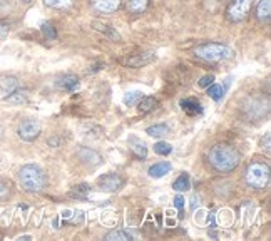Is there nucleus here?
<instances>
[{"label":"nucleus","instance_id":"4468645a","mask_svg":"<svg viewBox=\"0 0 271 241\" xmlns=\"http://www.w3.org/2000/svg\"><path fill=\"white\" fill-rule=\"evenodd\" d=\"M17 79L15 77H4L0 79V95H4V97H7L14 92L15 89H17Z\"/></svg>","mask_w":271,"mask_h":241},{"label":"nucleus","instance_id":"c85d7f7f","mask_svg":"<svg viewBox=\"0 0 271 241\" xmlns=\"http://www.w3.org/2000/svg\"><path fill=\"white\" fill-rule=\"evenodd\" d=\"M214 82V75H204L203 79L199 80V87H208V85H211Z\"/></svg>","mask_w":271,"mask_h":241},{"label":"nucleus","instance_id":"423d86ee","mask_svg":"<svg viewBox=\"0 0 271 241\" xmlns=\"http://www.w3.org/2000/svg\"><path fill=\"white\" fill-rule=\"evenodd\" d=\"M40 129H42V126L37 119H25L20 123L19 126V138L22 141H27V143H32L39 138L40 134Z\"/></svg>","mask_w":271,"mask_h":241},{"label":"nucleus","instance_id":"20e7f679","mask_svg":"<svg viewBox=\"0 0 271 241\" xmlns=\"http://www.w3.org/2000/svg\"><path fill=\"white\" fill-rule=\"evenodd\" d=\"M196 57H199L201 60H206V62H221V60H226L233 55V50L229 47H226L223 44H203L199 47L194 49Z\"/></svg>","mask_w":271,"mask_h":241},{"label":"nucleus","instance_id":"aec40b11","mask_svg":"<svg viewBox=\"0 0 271 241\" xmlns=\"http://www.w3.org/2000/svg\"><path fill=\"white\" fill-rule=\"evenodd\" d=\"M59 85L64 90H67V92H74V90L79 87V79L75 77V75H65V77L60 80Z\"/></svg>","mask_w":271,"mask_h":241},{"label":"nucleus","instance_id":"7ed1b4c3","mask_svg":"<svg viewBox=\"0 0 271 241\" xmlns=\"http://www.w3.org/2000/svg\"><path fill=\"white\" fill-rule=\"evenodd\" d=\"M244 181L253 189H264L269 183V166L266 163H251L244 171Z\"/></svg>","mask_w":271,"mask_h":241},{"label":"nucleus","instance_id":"ddd939ff","mask_svg":"<svg viewBox=\"0 0 271 241\" xmlns=\"http://www.w3.org/2000/svg\"><path fill=\"white\" fill-rule=\"evenodd\" d=\"M256 17L261 22H269L271 17V0H259L258 7H256Z\"/></svg>","mask_w":271,"mask_h":241},{"label":"nucleus","instance_id":"39448f33","mask_svg":"<svg viewBox=\"0 0 271 241\" xmlns=\"http://www.w3.org/2000/svg\"><path fill=\"white\" fill-rule=\"evenodd\" d=\"M251 10V0H233L226 9V17L229 22H241L248 17Z\"/></svg>","mask_w":271,"mask_h":241},{"label":"nucleus","instance_id":"dca6fc26","mask_svg":"<svg viewBox=\"0 0 271 241\" xmlns=\"http://www.w3.org/2000/svg\"><path fill=\"white\" fill-rule=\"evenodd\" d=\"M171 171V164L166 163V161H163V163H158L154 166H151L149 168V176L151 178H163V176H166Z\"/></svg>","mask_w":271,"mask_h":241},{"label":"nucleus","instance_id":"a878e982","mask_svg":"<svg viewBox=\"0 0 271 241\" xmlns=\"http://www.w3.org/2000/svg\"><path fill=\"white\" fill-rule=\"evenodd\" d=\"M143 97L144 95H143V92H139V90H136V92H129V94L124 95V104L125 105H136Z\"/></svg>","mask_w":271,"mask_h":241},{"label":"nucleus","instance_id":"9b49d317","mask_svg":"<svg viewBox=\"0 0 271 241\" xmlns=\"http://www.w3.org/2000/svg\"><path fill=\"white\" fill-rule=\"evenodd\" d=\"M179 105L183 107L184 112H188L189 115H196V114H201L203 112V105L198 99L194 97H189V99H183L179 102Z\"/></svg>","mask_w":271,"mask_h":241},{"label":"nucleus","instance_id":"2eb2a0df","mask_svg":"<svg viewBox=\"0 0 271 241\" xmlns=\"http://www.w3.org/2000/svg\"><path fill=\"white\" fill-rule=\"evenodd\" d=\"M136 105H138L139 112L148 114V112H151V110L158 109L159 102H158V99H154V97H143Z\"/></svg>","mask_w":271,"mask_h":241},{"label":"nucleus","instance_id":"f03ea898","mask_svg":"<svg viewBox=\"0 0 271 241\" xmlns=\"http://www.w3.org/2000/svg\"><path fill=\"white\" fill-rule=\"evenodd\" d=\"M19 183L27 193H40L47 186V176L39 166L25 164L19 171Z\"/></svg>","mask_w":271,"mask_h":241},{"label":"nucleus","instance_id":"7c9ffc66","mask_svg":"<svg viewBox=\"0 0 271 241\" xmlns=\"http://www.w3.org/2000/svg\"><path fill=\"white\" fill-rule=\"evenodd\" d=\"M174 206H176V209H179V211L184 209V198L181 194H178L174 198Z\"/></svg>","mask_w":271,"mask_h":241},{"label":"nucleus","instance_id":"473e14b6","mask_svg":"<svg viewBox=\"0 0 271 241\" xmlns=\"http://www.w3.org/2000/svg\"><path fill=\"white\" fill-rule=\"evenodd\" d=\"M196 206H199V198H198V196H194V198H193V209L196 208Z\"/></svg>","mask_w":271,"mask_h":241},{"label":"nucleus","instance_id":"0eeeda50","mask_svg":"<svg viewBox=\"0 0 271 241\" xmlns=\"http://www.w3.org/2000/svg\"><path fill=\"white\" fill-rule=\"evenodd\" d=\"M122 184H124L122 178L115 173H109V174L102 176V178H99L100 189L107 191V193H115V191H119L122 188Z\"/></svg>","mask_w":271,"mask_h":241},{"label":"nucleus","instance_id":"1a4fd4ad","mask_svg":"<svg viewBox=\"0 0 271 241\" xmlns=\"http://www.w3.org/2000/svg\"><path fill=\"white\" fill-rule=\"evenodd\" d=\"M79 159L82 161L84 164H89V166H97L102 163V158H100V154L97 153V151L90 149V148H82L77 153Z\"/></svg>","mask_w":271,"mask_h":241},{"label":"nucleus","instance_id":"6ab92c4d","mask_svg":"<svg viewBox=\"0 0 271 241\" xmlns=\"http://www.w3.org/2000/svg\"><path fill=\"white\" fill-rule=\"evenodd\" d=\"M105 239L107 241H129V239H132V234L124 229H114L105 234Z\"/></svg>","mask_w":271,"mask_h":241},{"label":"nucleus","instance_id":"f3484780","mask_svg":"<svg viewBox=\"0 0 271 241\" xmlns=\"http://www.w3.org/2000/svg\"><path fill=\"white\" fill-rule=\"evenodd\" d=\"M149 5V0H129L127 12L130 14H143Z\"/></svg>","mask_w":271,"mask_h":241},{"label":"nucleus","instance_id":"412c9836","mask_svg":"<svg viewBox=\"0 0 271 241\" xmlns=\"http://www.w3.org/2000/svg\"><path fill=\"white\" fill-rule=\"evenodd\" d=\"M146 134L153 136V138H164V136L169 134V128L166 124H156L146 129Z\"/></svg>","mask_w":271,"mask_h":241},{"label":"nucleus","instance_id":"c756f323","mask_svg":"<svg viewBox=\"0 0 271 241\" xmlns=\"http://www.w3.org/2000/svg\"><path fill=\"white\" fill-rule=\"evenodd\" d=\"M87 191H89V186H87V184H80V186H77V188H75L72 196H80V198H82L84 193H87Z\"/></svg>","mask_w":271,"mask_h":241},{"label":"nucleus","instance_id":"4be33fe9","mask_svg":"<svg viewBox=\"0 0 271 241\" xmlns=\"http://www.w3.org/2000/svg\"><path fill=\"white\" fill-rule=\"evenodd\" d=\"M208 94H209L211 99L219 100V99H223V95H224V87H223V85L213 82L211 85H208Z\"/></svg>","mask_w":271,"mask_h":241},{"label":"nucleus","instance_id":"a211bd4d","mask_svg":"<svg viewBox=\"0 0 271 241\" xmlns=\"http://www.w3.org/2000/svg\"><path fill=\"white\" fill-rule=\"evenodd\" d=\"M191 188V181H189V176L188 174H181L178 179L173 183V189L178 191V193H184V191H188Z\"/></svg>","mask_w":271,"mask_h":241},{"label":"nucleus","instance_id":"f257e3e1","mask_svg":"<svg viewBox=\"0 0 271 241\" xmlns=\"http://www.w3.org/2000/svg\"><path fill=\"white\" fill-rule=\"evenodd\" d=\"M209 164L218 173H231L239 164V153L229 144H216L208 154Z\"/></svg>","mask_w":271,"mask_h":241},{"label":"nucleus","instance_id":"cd10ccee","mask_svg":"<svg viewBox=\"0 0 271 241\" xmlns=\"http://www.w3.org/2000/svg\"><path fill=\"white\" fill-rule=\"evenodd\" d=\"M10 196V186L7 181H4V179H0V201H4V199H7Z\"/></svg>","mask_w":271,"mask_h":241},{"label":"nucleus","instance_id":"393cba45","mask_svg":"<svg viewBox=\"0 0 271 241\" xmlns=\"http://www.w3.org/2000/svg\"><path fill=\"white\" fill-rule=\"evenodd\" d=\"M40 30H42L44 37L47 39V40H54V39H57V32H55V29H54V25H52V24L44 22V24H42V27H40Z\"/></svg>","mask_w":271,"mask_h":241},{"label":"nucleus","instance_id":"2f4dec72","mask_svg":"<svg viewBox=\"0 0 271 241\" xmlns=\"http://www.w3.org/2000/svg\"><path fill=\"white\" fill-rule=\"evenodd\" d=\"M269 139H271V136L266 134V136H264V141H261V146H264L266 153H269Z\"/></svg>","mask_w":271,"mask_h":241},{"label":"nucleus","instance_id":"6e6552de","mask_svg":"<svg viewBox=\"0 0 271 241\" xmlns=\"http://www.w3.org/2000/svg\"><path fill=\"white\" fill-rule=\"evenodd\" d=\"M122 0H92V9L97 14H114Z\"/></svg>","mask_w":271,"mask_h":241},{"label":"nucleus","instance_id":"5701e85b","mask_svg":"<svg viewBox=\"0 0 271 241\" xmlns=\"http://www.w3.org/2000/svg\"><path fill=\"white\" fill-rule=\"evenodd\" d=\"M5 99H7L9 102L20 104V102H25V100H27V92H25V90H17V89H15L14 92L10 95H7Z\"/></svg>","mask_w":271,"mask_h":241},{"label":"nucleus","instance_id":"bb28decb","mask_svg":"<svg viewBox=\"0 0 271 241\" xmlns=\"http://www.w3.org/2000/svg\"><path fill=\"white\" fill-rule=\"evenodd\" d=\"M44 4L52 9H67L72 5V0H44Z\"/></svg>","mask_w":271,"mask_h":241},{"label":"nucleus","instance_id":"72a5a7b5","mask_svg":"<svg viewBox=\"0 0 271 241\" xmlns=\"http://www.w3.org/2000/svg\"><path fill=\"white\" fill-rule=\"evenodd\" d=\"M22 2H25V4H29V2H32V0H22Z\"/></svg>","mask_w":271,"mask_h":241},{"label":"nucleus","instance_id":"f8f14e48","mask_svg":"<svg viewBox=\"0 0 271 241\" xmlns=\"http://www.w3.org/2000/svg\"><path fill=\"white\" fill-rule=\"evenodd\" d=\"M129 148H130V151L134 153L136 158L146 159V156H148V148H146V144H144L139 138H136V136L129 138Z\"/></svg>","mask_w":271,"mask_h":241},{"label":"nucleus","instance_id":"9d476101","mask_svg":"<svg viewBox=\"0 0 271 241\" xmlns=\"http://www.w3.org/2000/svg\"><path fill=\"white\" fill-rule=\"evenodd\" d=\"M154 60H156L154 52H146V54L134 55V57H129L125 60V64H127L129 67H143V65H148L151 62H154Z\"/></svg>","mask_w":271,"mask_h":241},{"label":"nucleus","instance_id":"b1692460","mask_svg":"<svg viewBox=\"0 0 271 241\" xmlns=\"http://www.w3.org/2000/svg\"><path fill=\"white\" fill-rule=\"evenodd\" d=\"M154 153L159 154V156H169L173 153V146L164 143V141H159V143L154 144Z\"/></svg>","mask_w":271,"mask_h":241}]
</instances>
